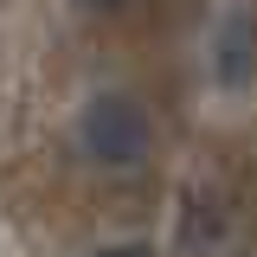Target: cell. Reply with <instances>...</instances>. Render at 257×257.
<instances>
[{
	"label": "cell",
	"mask_w": 257,
	"mask_h": 257,
	"mask_svg": "<svg viewBox=\"0 0 257 257\" xmlns=\"http://www.w3.org/2000/svg\"><path fill=\"white\" fill-rule=\"evenodd\" d=\"M77 142L96 167H142L148 148H155V128H148V109L122 90H103L84 103L77 116Z\"/></svg>",
	"instance_id": "6da1fadb"
},
{
	"label": "cell",
	"mask_w": 257,
	"mask_h": 257,
	"mask_svg": "<svg viewBox=\"0 0 257 257\" xmlns=\"http://www.w3.org/2000/svg\"><path fill=\"white\" fill-rule=\"evenodd\" d=\"M212 77H219V90H244V84L257 77V13H251V7H231V13L219 20Z\"/></svg>",
	"instance_id": "7a4b0ae2"
},
{
	"label": "cell",
	"mask_w": 257,
	"mask_h": 257,
	"mask_svg": "<svg viewBox=\"0 0 257 257\" xmlns=\"http://www.w3.org/2000/svg\"><path fill=\"white\" fill-rule=\"evenodd\" d=\"M90 257H155L148 244H103V251H90Z\"/></svg>",
	"instance_id": "3957f363"
},
{
	"label": "cell",
	"mask_w": 257,
	"mask_h": 257,
	"mask_svg": "<svg viewBox=\"0 0 257 257\" xmlns=\"http://www.w3.org/2000/svg\"><path fill=\"white\" fill-rule=\"evenodd\" d=\"M77 7H90V13H122L128 0H77Z\"/></svg>",
	"instance_id": "277c9868"
}]
</instances>
